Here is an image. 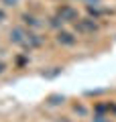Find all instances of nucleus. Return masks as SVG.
Here are the masks:
<instances>
[{"label": "nucleus", "instance_id": "obj_1", "mask_svg": "<svg viewBox=\"0 0 116 122\" xmlns=\"http://www.w3.org/2000/svg\"><path fill=\"white\" fill-rule=\"evenodd\" d=\"M59 16H61V20H71V18L77 16V12H75V10H71L69 6H63V8L59 10Z\"/></svg>", "mask_w": 116, "mask_h": 122}, {"label": "nucleus", "instance_id": "obj_2", "mask_svg": "<svg viewBox=\"0 0 116 122\" xmlns=\"http://www.w3.org/2000/svg\"><path fill=\"white\" fill-rule=\"evenodd\" d=\"M59 43H65V45H73L75 39H73L69 33H59Z\"/></svg>", "mask_w": 116, "mask_h": 122}, {"label": "nucleus", "instance_id": "obj_3", "mask_svg": "<svg viewBox=\"0 0 116 122\" xmlns=\"http://www.w3.org/2000/svg\"><path fill=\"white\" fill-rule=\"evenodd\" d=\"M10 39H12L14 43H21V41H22V30L21 29H14L12 33H10Z\"/></svg>", "mask_w": 116, "mask_h": 122}, {"label": "nucleus", "instance_id": "obj_4", "mask_svg": "<svg viewBox=\"0 0 116 122\" xmlns=\"http://www.w3.org/2000/svg\"><path fill=\"white\" fill-rule=\"evenodd\" d=\"M2 2H4L6 6H14V4H16V0H2Z\"/></svg>", "mask_w": 116, "mask_h": 122}, {"label": "nucleus", "instance_id": "obj_5", "mask_svg": "<svg viewBox=\"0 0 116 122\" xmlns=\"http://www.w3.org/2000/svg\"><path fill=\"white\" fill-rule=\"evenodd\" d=\"M4 20V12H2V10H0V22Z\"/></svg>", "mask_w": 116, "mask_h": 122}]
</instances>
